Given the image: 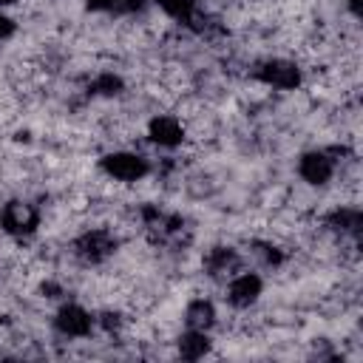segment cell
Here are the masks:
<instances>
[{
    "label": "cell",
    "mask_w": 363,
    "mask_h": 363,
    "mask_svg": "<svg viewBox=\"0 0 363 363\" xmlns=\"http://www.w3.org/2000/svg\"><path fill=\"white\" fill-rule=\"evenodd\" d=\"M99 167H102V173L108 179L122 182V184L142 182L150 173V162L136 150H111V153H105L99 159Z\"/></svg>",
    "instance_id": "1"
},
{
    "label": "cell",
    "mask_w": 363,
    "mask_h": 363,
    "mask_svg": "<svg viewBox=\"0 0 363 363\" xmlns=\"http://www.w3.org/2000/svg\"><path fill=\"white\" fill-rule=\"evenodd\" d=\"M0 227L14 238H26L40 227V210L26 199H11L0 207Z\"/></svg>",
    "instance_id": "2"
},
{
    "label": "cell",
    "mask_w": 363,
    "mask_h": 363,
    "mask_svg": "<svg viewBox=\"0 0 363 363\" xmlns=\"http://www.w3.org/2000/svg\"><path fill=\"white\" fill-rule=\"evenodd\" d=\"M264 292V281L258 272H250V269H238L230 275L227 281V289H224V298L233 309H250Z\"/></svg>",
    "instance_id": "3"
},
{
    "label": "cell",
    "mask_w": 363,
    "mask_h": 363,
    "mask_svg": "<svg viewBox=\"0 0 363 363\" xmlns=\"http://www.w3.org/2000/svg\"><path fill=\"white\" fill-rule=\"evenodd\" d=\"M255 77L264 85L278 88V91H295L301 85V68L292 60H284V57H272V60L258 62L255 65Z\"/></svg>",
    "instance_id": "4"
},
{
    "label": "cell",
    "mask_w": 363,
    "mask_h": 363,
    "mask_svg": "<svg viewBox=\"0 0 363 363\" xmlns=\"http://www.w3.org/2000/svg\"><path fill=\"white\" fill-rule=\"evenodd\" d=\"M335 167L337 162L329 150H306L298 159V176L312 187H323L335 176Z\"/></svg>",
    "instance_id": "5"
},
{
    "label": "cell",
    "mask_w": 363,
    "mask_h": 363,
    "mask_svg": "<svg viewBox=\"0 0 363 363\" xmlns=\"http://www.w3.org/2000/svg\"><path fill=\"white\" fill-rule=\"evenodd\" d=\"M113 247H116V238L108 230H85L74 241V252L85 264H102L105 258L113 255Z\"/></svg>",
    "instance_id": "6"
},
{
    "label": "cell",
    "mask_w": 363,
    "mask_h": 363,
    "mask_svg": "<svg viewBox=\"0 0 363 363\" xmlns=\"http://www.w3.org/2000/svg\"><path fill=\"white\" fill-rule=\"evenodd\" d=\"M54 329L62 335V337H88L91 329H94V318L85 306L79 303H62L57 312H54Z\"/></svg>",
    "instance_id": "7"
},
{
    "label": "cell",
    "mask_w": 363,
    "mask_h": 363,
    "mask_svg": "<svg viewBox=\"0 0 363 363\" xmlns=\"http://www.w3.org/2000/svg\"><path fill=\"white\" fill-rule=\"evenodd\" d=\"M147 139L156 145V147H164V150H173L184 142V125L179 116L173 113H156L150 116L147 122Z\"/></svg>",
    "instance_id": "8"
},
{
    "label": "cell",
    "mask_w": 363,
    "mask_h": 363,
    "mask_svg": "<svg viewBox=\"0 0 363 363\" xmlns=\"http://www.w3.org/2000/svg\"><path fill=\"white\" fill-rule=\"evenodd\" d=\"M210 332H199V329H184L176 337V352L184 360H201L210 352Z\"/></svg>",
    "instance_id": "9"
},
{
    "label": "cell",
    "mask_w": 363,
    "mask_h": 363,
    "mask_svg": "<svg viewBox=\"0 0 363 363\" xmlns=\"http://www.w3.org/2000/svg\"><path fill=\"white\" fill-rule=\"evenodd\" d=\"M184 323L187 329H199V332H210L216 326V306L207 298H193L184 306Z\"/></svg>",
    "instance_id": "10"
},
{
    "label": "cell",
    "mask_w": 363,
    "mask_h": 363,
    "mask_svg": "<svg viewBox=\"0 0 363 363\" xmlns=\"http://www.w3.org/2000/svg\"><path fill=\"white\" fill-rule=\"evenodd\" d=\"M204 267H207L210 275H224V278H230L233 272H238L241 258H238V252H235L233 247H213V250L204 255Z\"/></svg>",
    "instance_id": "11"
},
{
    "label": "cell",
    "mask_w": 363,
    "mask_h": 363,
    "mask_svg": "<svg viewBox=\"0 0 363 363\" xmlns=\"http://www.w3.org/2000/svg\"><path fill=\"white\" fill-rule=\"evenodd\" d=\"M360 210L357 207H335L329 216H326V227L340 233V235H357L360 233Z\"/></svg>",
    "instance_id": "12"
},
{
    "label": "cell",
    "mask_w": 363,
    "mask_h": 363,
    "mask_svg": "<svg viewBox=\"0 0 363 363\" xmlns=\"http://www.w3.org/2000/svg\"><path fill=\"white\" fill-rule=\"evenodd\" d=\"M91 11H105V14H133L145 6V0H85Z\"/></svg>",
    "instance_id": "13"
},
{
    "label": "cell",
    "mask_w": 363,
    "mask_h": 363,
    "mask_svg": "<svg viewBox=\"0 0 363 363\" xmlns=\"http://www.w3.org/2000/svg\"><path fill=\"white\" fill-rule=\"evenodd\" d=\"M156 6L179 23H193L196 20V0H156Z\"/></svg>",
    "instance_id": "14"
},
{
    "label": "cell",
    "mask_w": 363,
    "mask_h": 363,
    "mask_svg": "<svg viewBox=\"0 0 363 363\" xmlns=\"http://www.w3.org/2000/svg\"><path fill=\"white\" fill-rule=\"evenodd\" d=\"M91 88H94V94H99V96H116V94L122 91V79H119L116 74L105 71V74H99V77L91 82Z\"/></svg>",
    "instance_id": "15"
},
{
    "label": "cell",
    "mask_w": 363,
    "mask_h": 363,
    "mask_svg": "<svg viewBox=\"0 0 363 363\" xmlns=\"http://www.w3.org/2000/svg\"><path fill=\"white\" fill-rule=\"evenodd\" d=\"M14 31H17V23H14V20H11V17H9V14L0 9V43H6V40L14 34Z\"/></svg>",
    "instance_id": "16"
},
{
    "label": "cell",
    "mask_w": 363,
    "mask_h": 363,
    "mask_svg": "<svg viewBox=\"0 0 363 363\" xmlns=\"http://www.w3.org/2000/svg\"><path fill=\"white\" fill-rule=\"evenodd\" d=\"M349 3V9H352V14L357 17V11H360V0H346Z\"/></svg>",
    "instance_id": "17"
},
{
    "label": "cell",
    "mask_w": 363,
    "mask_h": 363,
    "mask_svg": "<svg viewBox=\"0 0 363 363\" xmlns=\"http://www.w3.org/2000/svg\"><path fill=\"white\" fill-rule=\"evenodd\" d=\"M14 3H17V0H0V9L6 11V9H9V6H14Z\"/></svg>",
    "instance_id": "18"
}]
</instances>
